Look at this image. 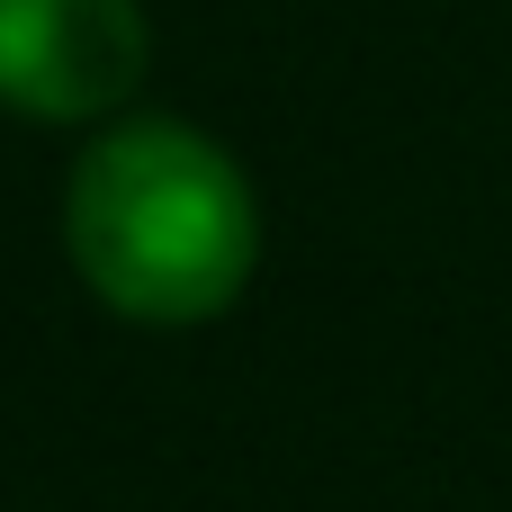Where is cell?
<instances>
[{"mask_svg": "<svg viewBox=\"0 0 512 512\" xmlns=\"http://www.w3.org/2000/svg\"><path fill=\"white\" fill-rule=\"evenodd\" d=\"M72 270L135 324H207L261 261V207L234 153L180 117H135L72 162Z\"/></svg>", "mask_w": 512, "mask_h": 512, "instance_id": "6da1fadb", "label": "cell"}, {"mask_svg": "<svg viewBox=\"0 0 512 512\" xmlns=\"http://www.w3.org/2000/svg\"><path fill=\"white\" fill-rule=\"evenodd\" d=\"M144 81L135 0H0V108L72 126L108 117Z\"/></svg>", "mask_w": 512, "mask_h": 512, "instance_id": "7a4b0ae2", "label": "cell"}]
</instances>
